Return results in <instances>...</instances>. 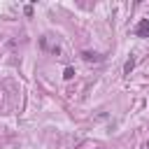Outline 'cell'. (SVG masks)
<instances>
[{"mask_svg": "<svg viewBox=\"0 0 149 149\" xmlns=\"http://www.w3.org/2000/svg\"><path fill=\"white\" fill-rule=\"evenodd\" d=\"M63 77H65V79H72V77H74V70H72V68H65Z\"/></svg>", "mask_w": 149, "mask_h": 149, "instance_id": "cell-4", "label": "cell"}, {"mask_svg": "<svg viewBox=\"0 0 149 149\" xmlns=\"http://www.w3.org/2000/svg\"><path fill=\"white\" fill-rule=\"evenodd\" d=\"M133 68H135V61H133V58H128V61H126V65H123V72H130Z\"/></svg>", "mask_w": 149, "mask_h": 149, "instance_id": "cell-3", "label": "cell"}, {"mask_svg": "<svg viewBox=\"0 0 149 149\" xmlns=\"http://www.w3.org/2000/svg\"><path fill=\"white\" fill-rule=\"evenodd\" d=\"M81 56H84V61H100V56H95V54H88V51H84Z\"/></svg>", "mask_w": 149, "mask_h": 149, "instance_id": "cell-2", "label": "cell"}, {"mask_svg": "<svg viewBox=\"0 0 149 149\" xmlns=\"http://www.w3.org/2000/svg\"><path fill=\"white\" fill-rule=\"evenodd\" d=\"M135 33L140 37H149V19H142L137 26H135Z\"/></svg>", "mask_w": 149, "mask_h": 149, "instance_id": "cell-1", "label": "cell"}]
</instances>
